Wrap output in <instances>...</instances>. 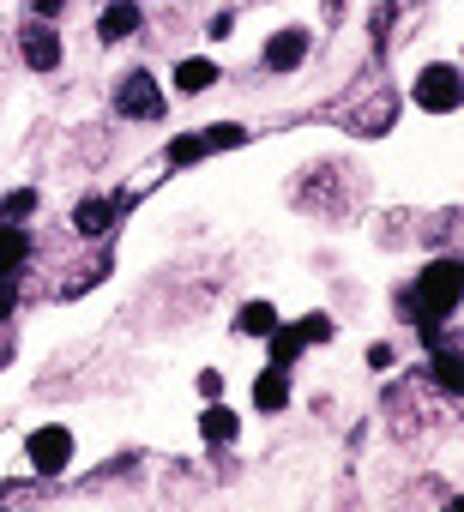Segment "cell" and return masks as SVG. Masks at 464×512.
Listing matches in <instances>:
<instances>
[{
	"label": "cell",
	"mask_w": 464,
	"mask_h": 512,
	"mask_svg": "<svg viewBox=\"0 0 464 512\" xmlns=\"http://www.w3.org/2000/svg\"><path fill=\"white\" fill-rule=\"evenodd\" d=\"M458 296H464V266H458V260H434V266H422V272H416V308L428 314L422 332H428L434 320H446V314L458 308Z\"/></svg>",
	"instance_id": "obj_1"
},
{
	"label": "cell",
	"mask_w": 464,
	"mask_h": 512,
	"mask_svg": "<svg viewBox=\"0 0 464 512\" xmlns=\"http://www.w3.org/2000/svg\"><path fill=\"white\" fill-rule=\"evenodd\" d=\"M458 103H464V79H458V67L434 61V67L416 73V109H428V115H452Z\"/></svg>",
	"instance_id": "obj_2"
},
{
	"label": "cell",
	"mask_w": 464,
	"mask_h": 512,
	"mask_svg": "<svg viewBox=\"0 0 464 512\" xmlns=\"http://www.w3.org/2000/svg\"><path fill=\"white\" fill-rule=\"evenodd\" d=\"M25 458H31V470L61 476V470L73 464V434H67L61 422H49V428H37V434L25 440Z\"/></svg>",
	"instance_id": "obj_3"
},
{
	"label": "cell",
	"mask_w": 464,
	"mask_h": 512,
	"mask_svg": "<svg viewBox=\"0 0 464 512\" xmlns=\"http://www.w3.org/2000/svg\"><path fill=\"white\" fill-rule=\"evenodd\" d=\"M115 109L133 115V121H157V115H163V91H157V79H151V73H127V79L115 85Z\"/></svg>",
	"instance_id": "obj_4"
},
{
	"label": "cell",
	"mask_w": 464,
	"mask_h": 512,
	"mask_svg": "<svg viewBox=\"0 0 464 512\" xmlns=\"http://www.w3.org/2000/svg\"><path fill=\"white\" fill-rule=\"evenodd\" d=\"M19 55H25L37 73H55V67H61V37L49 31V19L25 25V37H19Z\"/></svg>",
	"instance_id": "obj_5"
},
{
	"label": "cell",
	"mask_w": 464,
	"mask_h": 512,
	"mask_svg": "<svg viewBox=\"0 0 464 512\" xmlns=\"http://www.w3.org/2000/svg\"><path fill=\"white\" fill-rule=\"evenodd\" d=\"M308 61V31H278L272 43H266V67L272 73H296Z\"/></svg>",
	"instance_id": "obj_6"
},
{
	"label": "cell",
	"mask_w": 464,
	"mask_h": 512,
	"mask_svg": "<svg viewBox=\"0 0 464 512\" xmlns=\"http://www.w3.org/2000/svg\"><path fill=\"white\" fill-rule=\"evenodd\" d=\"M139 25H145V13L133 7V0H121V7H109V13H103V25H97V31H103V43H127V37H139Z\"/></svg>",
	"instance_id": "obj_7"
},
{
	"label": "cell",
	"mask_w": 464,
	"mask_h": 512,
	"mask_svg": "<svg viewBox=\"0 0 464 512\" xmlns=\"http://www.w3.org/2000/svg\"><path fill=\"white\" fill-rule=\"evenodd\" d=\"M31 260V235L19 223H0V272H19Z\"/></svg>",
	"instance_id": "obj_8"
},
{
	"label": "cell",
	"mask_w": 464,
	"mask_h": 512,
	"mask_svg": "<svg viewBox=\"0 0 464 512\" xmlns=\"http://www.w3.org/2000/svg\"><path fill=\"white\" fill-rule=\"evenodd\" d=\"M115 223V199H85V205H73V229L79 235H103Z\"/></svg>",
	"instance_id": "obj_9"
},
{
	"label": "cell",
	"mask_w": 464,
	"mask_h": 512,
	"mask_svg": "<svg viewBox=\"0 0 464 512\" xmlns=\"http://www.w3.org/2000/svg\"><path fill=\"white\" fill-rule=\"evenodd\" d=\"M266 344H272V368H284V374H290V362L302 356V344H308V338H302L296 326H284V320H278V326L266 332Z\"/></svg>",
	"instance_id": "obj_10"
},
{
	"label": "cell",
	"mask_w": 464,
	"mask_h": 512,
	"mask_svg": "<svg viewBox=\"0 0 464 512\" xmlns=\"http://www.w3.org/2000/svg\"><path fill=\"white\" fill-rule=\"evenodd\" d=\"M211 79H217V67H211V61H199V55L175 67V91H181V97H199V91H211Z\"/></svg>",
	"instance_id": "obj_11"
},
{
	"label": "cell",
	"mask_w": 464,
	"mask_h": 512,
	"mask_svg": "<svg viewBox=\"0 0 464 512\" xmlns=\"http://www.w3.org/2000/svg\"><path fill=\"white\" fill-rule=\"evenodd\" d=\"M254 404H260V410H284V404H290V380H284V368H266V374L254 380Z\"/></svg>",
	"instance_id": "obj_12"
},
{
	"label": "cell",
	"mask_w": 464,
	"mask_h": 512,
	"mask_svg": "<svg viewBox=\"0 0 464 512\" xmlns=\"http://www.w3.org/2000/svg\"><path fill=\"white\" fill-rule=\"evenodd\" d=\"M236 428H242V422L229 416V404H205V410H199V434H205V440H236Z\"/></svg>",
	"instance_id": "obj_13"
},
{
	"label": "cell",
	"mask_w": 464,
	"mask_h": 512,
	"mask_svg": "<svg viewBox=\"0 0 464 512\" xmlns=\"http://www.w3.org/2000/svg\"><path fill=\"white\" fill-rule=\"evenodd\" d=\"M272 326H278V308H272V302H248V308H242V332H248V338H266Z\"/></svg>",
	"instance_id": "obj_14"
},
{
	"label": "cell",
	"mask_w": 464,
	"mask_h": 512,
	"mask_svg": "<svg viewBox=\"0 0 464 512\" xmlns=\"http://www.w3.org/2000/svg\"><path fill=\"white\" fill-rule=\"evenodd\" d=\"M19 217H37V187H19L0 199V223H19Z\"/></svg>",
	"instance_id": "obj_15"
},
{
	"label": "cell",
	"mask_w": 464,
	"mask_h": 512,
	"mask_svg": "<svg viewBox=\"0 0 464 512\" xmlns=\"http://www.w3.org/2000/svg\"><path fill=\"white\" fill-rule=\"evenodd\" d=\"M248 139V127H236V121H211V133H205V151H223V145H242Z\"/></svg>",
	"instance_id": "obj_16"
},
{
	"label": "cell",
	"mask_w": 464,
	"mask_h": 512,
	"mask_svg": "<svg viewBox=\"0 0 464 512\" xmlns=\"http://www.w3.org/2000/svg\"><path fill=\"white\" fill-rule=\"evenodd\" d=\"M199 157H205V139H199V133L169 139V163H199Z\"/></svg>",
	"instance_id": "obj_17"
},
{
	"label": "cell",
	"mask_w": 464,
	"mask_h": 512,
	"mask_svg": "<svg viewBox=\"0 0 464 512\" xmlns=\"http://www.w3.org/2000/svg\"><path fill=\"white\" fill-rule=\"evenodd\" d=\"M434 380H440L446 392H458V386H464V362H458L452 350H446V356H434Z\"/></svg>",
	"instance_id": "obj_18"
},
{
	"label": "cell",
	"mask_w": 464,
	"mask_h": 512,
	"mask_svg": "<svg viewBox=\"0 0 464 512\" xmlns=\"http://www.w3.org/2000/svg\"><path fill=\"white\" fill-rule=\"evenodd\" d=\"M296 332H302L308 344H326V338H332V320H326V314H308V320H302Z\"/></svg>",
	"instance_id": "obj_19"
},
{
	"label": "cell",
	"mask_w": 464,
	"mask_h": 512,
	"mask_svg": "<svg viewBox=\"0 0 464 512\" xmlns=\"http://www.w3.org/2000/svg\"><path fill=\"white\" fill-rule=\"evenodd\" d=\"M13 308H19V284L13 272H0V320H13Z\"/></svg>",
	"instance_id": "obj_20"
},
{
	"label": "cell",
	"mask_w": 464,
	"mask_h": 512,
	"mask_svg": "<svg viewBox=\"0 0 464 512\" xmlns=\"http://www.w3.org/2000/svg\"><path fill=\"white\" fill-rule=\"evenodd\" d=\"M199 392H205V398H217V392H223V374H217V368H205V374H199Z\"/></svg>",
	"instance_id": "obj_21"
},
{
	"label": "cell",
	"mask_w": 464,
	"mask_h": 512,
	"mask_svg": "<svg viewBox=\"0 0 464 512\" xmlns=\"http://www.w3.org/2000/svg\"><path fill=\"white\" fill-rule=\"evenodd\" d=\"M61 7H67V0H37V13H43V19H55Z\"/></svg>",
	"instance_id": "obj_22"
}]
</instances>
